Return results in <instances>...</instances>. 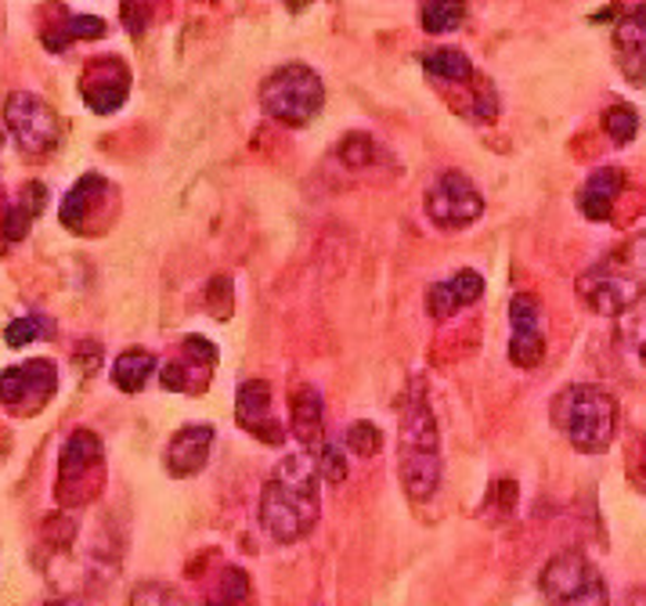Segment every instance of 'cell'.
Returning <instances> with one entry per match:
<instances>
[{
    "label": "cell",
    "instance_id": "6da1fadb",
    "mask_svg": "<svg viewBox=\"0 0 646 606\" xmlns=\"http://www.w3.org/2000/svg\"><path fill=\"white\" fill-rule=\"evenodd\" d=\"M322 516V473L314 452L285 455L261 491V524L275 542L307 538Z\"/></svg>",
    "mask_w": 646,
    "mask_h": 606
},
{
    "label": "cell",
    "instance_id": "7a4b0ae2",
    "mask_svg": "<svg viewBox=\"0 0 646 606\" xmlns=\"http://www.w3.org/2000/svg\"><path fill=\"white\" fill-rule=\"evenodd\" d=\"M646 296V231L625 239L622 245L578 274V300L603 317L632 311Z\"/></svg>",
    "mask_w": 646,
    "mask_h": 606
},
{
    "label": "cell",
    "instance_id": "3957f363",
    "mask_svg": "<svg viewBox=\"0 0 646 606\" xmlns=\"http://www.w3.org/2000/svg\"><path fill=\"white\" fill-rule=\"evenodd\" d=\"M397 473L405 495L415 502L434 498L441 484V437L437 418L430 412L423 390L415 386L401 408V444H397Z\"/></svg>",
    "mask_w": 646,
    "mask_h": 606
},
{
    "label": "cell",
    "instance_id": "277c9868",
    "mask_svg": "<svg viewBox=\"0 0 646 606\" xmlns=\"http://www.w3.org/2000/svg\"><path fill=\"white\" fill-rule=\"evenodd\" d=\"M553 423L585 455L603 452L617 430V401L603 386L574 383L553 401Z\"/></svg>",
    "mask_w": 646,
    "mask_h": 606
},
{
    "label": "cell",
    "instance_id": "5b68a950",
    "mask_svg": "<svg viewBox=\"0 0 646 606\" xmlns=\"http://www.w3.org/2000/svg\"><path fill=\"white\" fill-rule=\"evenodd\" d=\"M261 105L271 120H279L285 127H304L325 105V83L319 72L300 62L282 65L264 80Z\"/></svg>",
    "mask_w": 646,
    "mask_h": 606
},
{
    "label": "cell",
    "instance_id": "8992f818",
    "mask_svg": "<svg viewBox=\"0 0 646 606\" xmlns=\"http://www.w3.org/2000/svg\"><path fill=\"white\" fill-rule=\"evenodd\" d=\"M542 596L549 606H610L599 570L582 553H556L542 570Z\"/></svg>",
    "mask_w": 646,
    "mask_h": 606
},
{
    "label": "cell",
    "instance_id": "52a82bcc",
    "mask_svg": "<svg viewBox=\"0 0 646 606\" xmlns=\"http://www.w3.org/2000/svg\"><path fill=\"white\" fill-rule=\"evenodd\" d=\"M4 123L11 130V138L19 141V149L30 155L51 152L62 138V123L54 115V109L30 91H16L4 101Z\"/></svg>",
    "mask_w": 646,
    "mask_h": 606
},
{
    "label": "cell",
    "instance_id": "ba28073f",
    "mask_svg": "<svg viewBox=\"0 0 646 606\" xmlns=\"http://www.w3.org/2000/svg\"><path fill=\"white\" fill-rule=\"evenodd\" d=\"M426 213L430 221L441 224V228H470L477 216L484 213V199L477 192V184H473L466 173H441V178L430 184L426 192Z\"/></svg>",
    "mask_w": 646,
    "mask_h": 606
},
{
    "label": "cell",
    "instance_id": "9c48e42d",
    "mask_svg": "<svg viewBox=\"0 0 646 606\" xmlns=\"http://www.w3.org/2000/svg\"><path fill=\"white\" fill-rule=\"evenodd\" d=\"M54 386H59V372L51 361H26V365H11L0 372V404L11 412L30 415L44 408L51 401Z\"/></svg>",
    "mask_w": 646,
    "mask_h": 606
},
{
    "label": "cell",
    "instance_id": "30bf717a",
    "mask_svg": "<svg viewBox=\"0 0 646 606\" xmlns=\"http://www.w3.org/2000/svg\"><path fill=\"white\" fill-rule=\"evenodd\" d=\"M509 361L516 368H535L545 357V329H542V303L535 293H516L509 300Z\"/></svg>",
    "mask_w": 646,
    "mask_h": 606
},
{
    "label": "cell",
    "instance_id": "8fae6325",
    "mask_svg": "<svg viewBox=\"0 0 646 606\" xmlns=\"http://www.w3.org/2000/svg\"><path fill=\"white\" fill-rule=\"evenodd\" d=\"M80 91L88 109L98 115L117 112L127 94H131V69H127L120 58H94V62L83 69Z\"/></svg>",
    "mask_w": 646,
    "mask_h": 606
},
{
    "label": "cell",
    "instance_id": "7c38bea8",
    "mask_svg": "<svg viewBox=\"0 0 646 606\" xmlns=\"http://www.w3.org/2000/svg\"><path fill=\"white\" fill-rule=\"evenodd\" d=\"M235 415H239V426L253 433L256 441H264V444L285 441V430H279L275 415H271V386L264 380H246L239 386Z\"/></svg>",
    "mask_w": 646,
    "mask_h": 606
},
{
    "label": "cell",
    "instance_id": "4fadbf2b",
    "mask_svg": "<svg viewBox=\"0 0 646 606\" xmlns=\"http://www.w3.org/2000/svg\"><path fill=\"white\" fill-rule=\"evenodd\" d=\"M213 437H218L213 426H203V423L181 426L174 433V441H170V447H166V469L174 476H195L210 462Z\"/></svg>",
    "mask_w": 646,
    "mask_h": 606
},
{
    "label": "cell",
    "instance_id": "5bb4252c",
    "mask_svg": "<svg viewBox=\"0 0 646 606\" xmlns=\"http://www.w3.org/2000/svg\"><path fill=\"white\" fill-rule=\"evenodd\" d=\"M484 293V279L477 271H458L452 274V279L437 282L434 289L426 293V311L430 317H437V322H444V317L458 314L463 307H470L473 300H481Z\"/></svg>",
    "mask_w": 646,
    "mask_h": 606
},
{
    "label": "cell",
    "instance_id": "9a60e30c",
    "mask_svg": "<svg viewBox=\"0 0 646 606\" xmlns=\"http://www.w3.org/2000/svg\"><path fill=\"white\" fill-rule=\"evenodd\" d=\"M625 188V173L617 166H603L596 170L593 178L582 184L578 192V210L588 216V221H610V210H614V199L622 195Z\"/></svg>",
    "mask_w": 646,
    "mask_h": 606
},
{
    "label": "cell",
    "instance_id": "2e32d148",
    "mask_svg": "<svg viewBox=\"0 0 646 606\" xmlns=\"http://www.w3.org/2000/svg\"><path fill=\"white\" fill-rule=\"evenodd\" d=\"M290 408H293V433H296V441L304 444L307 452H319V447H322V423H325L319 390H314V386H293Z\"/></svg>",
    "mask_w": 646,
    "mask_h": 606
},
{
    "label": "cell",
    "instance_id": "e0dca14e",
    "mask_svg": "<svg viewBox=\"0 0 646 606\" xmlns=\"http://www.w3.org/2000/svg\"><path fill=\"white\" fill-rule=\"evenodd\" d=\"M91 469H102V441L91 430H77L62 452V487L88 476Z\"/></svg>",
    "mask_w": 646,
    "mask_h": 606
},
{
    "label": "cell",
    "instance_id": "ac0fdd59",
    "mask_svg": "<svg viewBox=\"0 0 646 606\" xmlns=\"http://www.w3.org/2000/svg\"><path fill=\"white\" fill-rule=\"evenodd\" d=\"M44 202H48L44 184H26L22 195L11 202L8 213H4V239L8 242L26 239V231H30V224L40 216V210H44Z\"/></svg>",
    "mask_w": 646,
    "mask_h": 606
},
{
    "label": "cell",
    "instance_id": "d6986e66",
    "mask_svg": "<svg viewBox=\"0 0 646 606\" xmlns=\"http://www.w3.org/2000/svg\"><path fill=\"white\" fill-rule=\"evenodd\" d=\"M152 372H155V357L149 351H141V346H134V351H123L117 357V365H112V383H117L123 394H141L145 383L152 380Z\"/></svg>",
    "mask_w": 646,
    "mask_h": 606
},
{
    "label": "cell",
    "instance_id": "ffe728a7",
    "mask_svg": "<svg viewBox=\"0 0 646 606\" xmlns=\"http://www.w3.org/2000/svg\"><path fill=\"white\" fill-rule=\"evenodd\" d=\"M98 192H105V181L98 178V173H88V178H80V181L73 184V192H69V195L62 199V224H65V228H73V231H80L83 221H88L91 206H94V195H98Z\"/></svg>",
    "mask_w": 646,
    "mask_h": 606
},
{
    "label": "cell",
    "instance_id": "44dd1931",
    "mask_svg": "<svg viewBox=\"0 0 646 606\" xmlns=\"http://www.w3.org/2000/svg\"><path fill=\"white\" fill-rule=\"evenodd\" d=\"M617 54H622L625 77L632 83H646V43H643V29L632 19L617 29Z\"/></svg>",
    "mask_w": 646,
    "mask_h": 606
},
{
    "label": "cell",
    "instance_id": "7402d4cb",
    "mask_svg": "<svg viewBox=\"0 0 646 606\" xmlns=\"http://www.w3.org/2000/svg\"><path fill=\"white\" fill-rule=\"evenodd\" d=\"M617 346H622V361H625V372L632 380L646 383V317H636L622 329L617 336Z\"/></svg>",
    "mask_w": 646,
    "mask_h": 606
},
{
    "label": "cell",
    "instance_id": "603a6c76",
    "mask_svg": "<svg viewBox=\"0 0 646 606\" xmlns=\"http://www.w3.org/2000/svg\"><path fill=\"white\" fill-rule=\"evenodd\" d=\"M423 69L434 80H444V83H466L473 77L470 58L458 51V48H437V51H430L423 58Z\"/></svg>",
    "mask_w": 646,
    "mask_h": 606
},
{
    "label": "cell",
    "instance_id": "cb8c5ba5",
    "mask_svg": "<svg viewBox=\"0 0 646 606\" xmlns=\"http://www.w3.org/2000/svg\"><path fill=\"white\" fill-rule=\"evenodd\" d=\"M105 37V22L94 19V14H73L62 29H51V33H44V43L51 51H62L69 48L73 40H98Z\"/></svg>",
    "mask_w": 646,
    "mask_h": 606
},
{
    "label": "cell",
    "instance_id": "d4e9b609",
    "mask_svg": "<svg viewBox=\"0 0 646 606\" xmlns=\"http://www.w3.org/2000/svg\"><path fill=\"white\" fill-rule=\"evenodd\" d=\"M466 19V0H426L423 29L426 33H452Z\"/></svg>",
    "mask_w": 646,
    "mask_h": 606
},
{
    "label": "cell",
    "instance_id": "484cf974",
    "mask_svg": "<svg viewBox=\"0 0 646 606\" xmlns=\"http://www.w3.org/2000/svg\"><path fill=\"white\" fill-rule=\"evenodd\" d=\"M603 127H607V134L617 144H628L639 130V112L632 105H614V109H607V115H603Z\"/></svg>",
    "mask_w": 646,
    "mask_h": 606
},
{
    "label": "cell",
    "instance_id": "4316f807",
    "mask_svg": "<svg viewBox=\"0 0 646 606\" xmlns=\"http://www.w3.org/2000/svg\"><path fill=\"white\" fill-rule=\"evenodd\" d=\"M51 332V322L48 317H19V322H11L8 329H4V340H8V346H26V343H33V340H40V336H48Z\"/></svg>",
    "mask_w": 646,
    "mask_h": 606
},
{
    "label": "cell",
    "instance_id": "83f0119b",
    "mask_svg": "<svg viewBox=\"0 0 646 606\" xmlns=\"http://www.w3.org/2000/svg\"><path fill=\"white\" fill-rule=\"evenodd\" d=\"M131 606H184V599L170 585L145 582L131 592Z\"/></svg>",
    "mask_w": 646,
    "mask_h": 606
},
{
    "label": "cell",
    "instance_id": "f1b7e54d",
    "mask_svg": "<svg viewBox=\"0 0 646 606\" xmlns=\"http://www.w3.org/2000/svg\"><path fill=\"white\" fill-rule=\"evenodd\" d=\"M380 444H383V433H380L376 426H372V423H365V418L347 430V447H351L354 455L372 458V455L380 452Z\"/></svg>",
    "mask_w": 646,
    "mask_h": 606
},
{
    "label": "cell",
    "instance_id": "f546056e",
    "mask_svg": "<svg viewBox=\"0 0 646 606\" xmlns=\"http://www.w3.org/2000/svg\"><path fill=\"white\" fill-rule=\"evenodd\" d=\"M340 159L347 166H369L376 159V144H372L369 134H351L347 141L340 144Z\"/></svg>",
    "mask_w": 646,
    "mask_h": 606
},
{
    "label": "cell",
    "instance_id": "4dcf8cb0",
    "mask_svg": "<svg viewBox=\"0 0 646 606\" xmlns=\"http://www.w3.org/2000/svg\"><path fill=\"white\" fill-rule=\"evenodd\" d=\"M319 473H322V481L329 484H343V476H347V462H343V455L336 452L333 444H322L319 447Z\"/></svg>",
    "mask_w": 646,
    "mask_h": 606
},
{
    "label": "cell",
    "instance_id": "1f68e13d",
    "mask_svg": "<svg viewBox=\"0 0 646 606\" xmlns=\"http://www.w3.org/2000/svg\"><path fill=\"white\" fill-rule=\"evenodd\" d=\"M123 22L134 37L145 33V26L152 22V0H123Z\"/></svg>",
    "mask_w": 646,
    "mask_h": 606
},
{
    "label": "cell",
    "instance_id": "d6a6232c",
    "mask_svg": "<svg viewBox=\"0 0 646 606\" xmlns=\"http://www.w3.org/2000/svg\"><path fill=\"white\" fill-rule=\"evenodd\" d=\"M48 606H69V603H48Z\"/></svg>",
    "mask_w": 646,
    "mask_h": 606
}]
</instances>
